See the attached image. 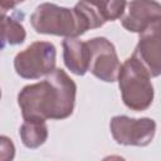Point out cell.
Here are the masks:
<instances>
[{
  "instance_id": "6da1fadb",
  "label": "cell",
  "mask_w": 161,
  "mask_h": 161,
  "mask_svg": "<svg viewBox=\"0 0 161 161\" xmlns=\"http://www.w3.org/2000/svg\"><path fill=\"white\" fill-rule=\"evenodd\" d=\"M75 94V82L55 68L44 80L24 86L18 93V104L24 121L64 119L74 111Z\"/></svg>"
},
{
  "instance_id": "7a4b0ae2",
  "label": "cell",
  "mask_w": 161,
  "mask_h": 161,
  "mask_svg": "<svg viewBox=\"0 0 161 161\" xmlns=\"http://www.w3.org/2000/svg\"><path fill=\"white\" fill-rule=\"evenodd\" d=\"M30 24L39 34L78 38L89 26L82 14L75 9L59 6L53 3L39 4L30 15Z\"/></svg>"
},
{
  "instance_id": "3957f363",
  "label": "cell",
  "mask_w": 161,
  "mask_h": 161,
  "mask_svg": "<svg viewBox=\"0 0 161 161\" xmlns=\"http://www.w3.org/2000/svg\"><path fill=\"white\" fill-rule=\"evenodd\" d=\"M117 80L122 101L127 108L141 112L152 104L155 91L151 78L132 57L121 64Z\"/></svg>"
},
{
  "instance_id": "277c9868",
  "label": "cell",
  "mask_w": 161,
  "mask_h": 161,
  "mask_svg": "<svg viewBox=\"0 0 161 161\" xmlns=\"http://www.w3.org/2000/svg\"><path fill=\"white\" fill-rule=\"evenodd\" d=\"M57 49L50 42H34L14 58V69L24 79H39L55 69Z\"/></svg>"
},
{
  "instance_id": "5b68a950",
  "label": "cell",
  "mask_w": 161,
  "mask_h": 161,
  "mask_svg": "<svg viewBox=\"0 0 161 161\" xmlns=\"http://www.w3.org/2000/svg\"><path fill=\"white\" fill-rule=\"evenodd\" d=\"M109 130L113 140L123 146L145 147L150 145L156 133V122L152 118H132L125 114L111 118Z\"/></svg>"
},
{
  "instance_id": "8992f818",
  "label": "cell",
  "mask_w": 161,
  "mask_h": 161,
  "mask_svg": "<svg viewBox=\"0 0 161 161\" xmlns=\"http://www.w3.org/2000/svg\"><path fill=\"white\" fill-rule=\"evenodd\" d=\"M86 43L89 49L88 70L99 80L107 83L116 82L121 62L113 43L104 36H96Z\"/></svg>"
},
{
  "instance_id": "52a82bcc",
  "label": "cell",
  "mask_w": 161,
  "mask_h": 161,
  "mask_svg": "<svg viewBox=\"0 0 161 161\" xmlns=\"http://www.w3.org/2000/svg\"><path fill=\"white\" fill-rule=\"evenodd\" d=\"M150 75L158 77L161 73V21L152 24L140 34L138 43L131 55Z\"/></svg>"
},
{
  "instance_id": "ba28073f",
  "label": "cell",
  "mask_w": 161,
  "mask_h": 161,
  "mask_svg": "<svg viewBox=\"0 0 161 161\" xmlns=\"http://www.w3.org/2000/svg\"><path fill=\"white\" fill-rule=\"evenodd\" d=\"M119 21L127 31L141 34L152 24L161 21V5L157 1L126 3Z\"/></svg>"
},
{
  "instance_id": "9c48e42d",
  "label": "cell",
  "mask_w": 161,
  "mask_h": 161,
  "mask_svg": "<svg viewBox=\"0 0 161 161\" xmlns=\"http://www.w3.org/2000/svg\"><path fill=\"white\" fill-rule=\"evenodd\" d=\"M15 1H0V52L6 45L23 44L26 31L15 6Z\"/></svg>"
},
{
  "instance_id": "30bf717a",
  "label": "cell",
  "mask_w": 161,
  "mask_h": 161,
  "mask_svg": "<svg viewBox=\"0 0 161 161\" xmlns=\"http://www.w3.org/2000/svg\"><path fill=\"white\" fill-rule=\"evenodd\" d=\"M62 47L65 67L75 75H84L88 72L89 64V49L87 43L78 38H65Z\"/></svg>"
},
{
  "instance_id": "8fae6325",
  "label": "cell",
  "mask_w": 161,
  "mask_h": 161,
  "mask_svg": "<svg viewBox=\"0 0 161 161\" xmlns=\"http://www.w3.org/2000/svg\"><path fill=\"white\" fill-rule=\"evenodd\" d=\"M23 145L28 148H38L48 138V126L44 121H24L19 128Z\"/></svg>"
},
{
  "instance_id": "7c38bea8",
  "label": "cell",
  "mask_w": 161,
  "mask_h": 161,
  "mask_svg": "<svg viewBox=\"0 0 161 161\" xmlns=\"http://www.w3.org/2000/svg\"><path fill=\"white\" fill-rule=\"evenodd\" d=\"M15 157V145L8 136L0 135V161H13Z\"/></svg>"
},
{
  "instance_id": "4fadbf2b",
  "label": "cell",
  "mask_w": 161,
  "mask_h": 161,
  "mask_svg": "<svg viewBox=\"0 0 161 161\" xmlns=\"http://www.w3.org/2000/svg\"><path fill=\"white\" fill-rule=\"evenodd\" d=\"M101 161H126V160L122 156H118V155H109V156L103 157Z\"/></svg>"
},
{
  "instance_id": "5bb4252c",
  "label": "cell",
  "mask_w": 161,
  "mask_h": 161,
  "mask_svg": "<svg viewBox=\"0 0 161 161\" xmlns=\"http://www.w3.org/2000/svg\"><path fill=\"white\" fill-rule=\"evenodd\" d=\"M0 98H1V89H0Z\"/></svg>"
}]
</instances>
